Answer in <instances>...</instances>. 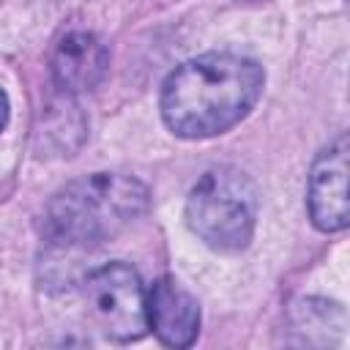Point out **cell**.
I'll return each instance as SVG.
<instances>
[{
	"mask_svg": "<svg viewBox=\"0 0 350 350\" xmlns=\"http://www.w3.org/2000/svg\"><path fill=\"white\" fill-rule=\"evenodd\" d=\"M262 82V66L252 57L230 52L191 57L164 82L161 118L178 137H216L249 115Z\"/></svg>",
	"mask_w": 350,
	"mask_h": 350,
	"instance_id": "obj_1",
	"label": "cell"
},
{
	"mask_svg": "<svg viewBox=\"0 0 350 350\" xmlns=\"http://www.w3.org/2000/svg\"><path fill=\"white\" fill-rule=\"evenodd\" d=\"M148 208V189L123 172H93L63 186L44 211V235L66 249L96 246L131 227Z\"/></svg>",
	"mask_w": 350,
	"mask_h": 350,
	"instance_id": "obj_2",
	"label": "cell"
},
{
	"mask_svg": "<svg viewBox=\"0 0 350 350\" xmlns=\"http://www.w3.org/2000/svg\"><path fill=\"white\" fill-rule=\"evenodd\" d=\"M257 219L254 183L232 167L208 170L189 191L186 224L216 252H238L252 241Z\"/></svg>",
	"mask_w": 350,
	"mask_h": 350,
	"instance_id": "obj_3",
	"label": "cell"
},
{
	"mask_svg": "<svg viewBox=\"0 0 350 350\" xmlns=\"http://www.w3.org/2000/svg\"><path fill=\"white\" fill-rule=\"evenodd\" d=\"M85 298L96 325L118 342L139 339L148 328V293L126 262H109L85 282Z\"/></svg>",
	"mask_w": 350,
	"mask_h": 350,
	"instance_id": "obj_4",
	"label": "cell"
},
{
	"mask_svg": "<svg viewBox=\"0 0 350 350\" xmlns=\"http://www.w3.org/2000/svg\"><path fill=\"white\" fill-rule=\"evenodd\" d=\"M309 216L323 232L347 227V137L320 150L309 172Z\"/></svg>",
	"mask_w": 350,
	"mask_h": 350,
	"instance_id": "obj_5",
	"label": "cell"
},
{
	"mask_svg": "<svg viewBox=\"0 0 350 350\" xmlns=\"http://www.w3.org/2000/svg\"><path fill=\"white\" fill-rule=\"evenodd\" d=\"M148 328L161 345L189 347L200 334V306L175 279L161 276L148 290Z\"/></svg>",
	"mask_w": 350,
	"mask_h": 350,
	"instance_id": "obj_6",
	"label": "cell"
},
{
	"mask_svg": "<svg viewBox=\"0 0 350 350\" xmlns=\"http://www.w3.org/2000/svg\"><path fill=\"white\" fill-rule=\"evenodd\" d=\"M109 66V52L107 46L85 30H71L66 33L55 49H52V77L57 82V88H63L66 93H82V90H93Z\"/></svg>",
	"mask_w": 350,
	"mask_h": 350,
	"instance_id": "obj_7",
	"label": "cell"
},
{
	"mask_svg": "<svg viewBox=\"0 0 350 350\" xmlns=\"http://www.w3.org/2000/svg\"><path fill=\"white\" fill-rule=\"evenodd\" d=\"M5 120H8V98H5V93L0 90V131H3Z\"/></svg>",
	"mask_w": 350,
	"mask_h": 350,
	"instance_id": "obj_8",
	"label": "cell"
}]
</instances>
